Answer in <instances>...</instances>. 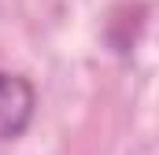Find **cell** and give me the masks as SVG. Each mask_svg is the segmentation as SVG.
<instances>
[{
  "label": "cell",
  "mask_w": 159,
  "mask_h": 155,
  "mask_svg": "<svg viewBox=\"0 0 159 155\" xmlns=\"http://www.w3.org/2000/svg\"><path fill=\"white\" fill-rule=\"evenodd\" d=\"M37 115V89L19 70H0V144L19 140Z\"/></svg>",
  "instance_id": "6da1fadb"
}]
</instances>
